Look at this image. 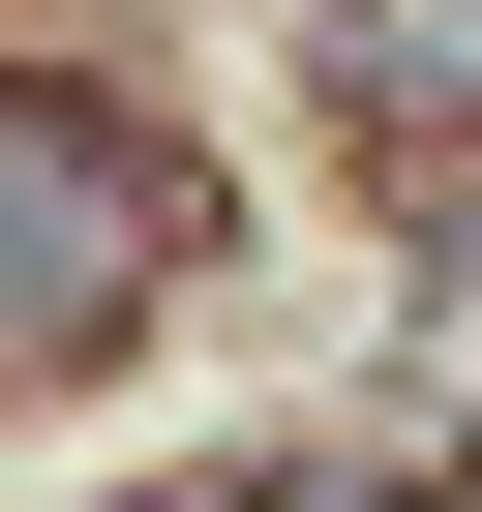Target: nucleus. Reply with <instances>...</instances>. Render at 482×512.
Masks as SVG:
<instances>
[{
	"label": "nucleus",
	"instance_id": "1",
	"mask_svg": "<svg viewBox=\"0 0 482 512\" xmlns=\"http://www.w3.org/2000/svg\"><path fill=\"white\" fill-rule=\"evenodd\" d=\"M151 241H181V181H151L91 91H0V362H91V332L151 302Z\"/></svg>",
	"mask_w": 482,
	"mask_h": 512
},
{
	"label": "nucleus",
	"instance_id": "2",
	"mask_svg": "<svg viewBox=\"0 0 482 512\" xmlns=\"http://www.w3.org/2000/svg\"><path fill=\"white\" fill-rule=\"evenodd\" d=\"M332 61H362V91H422V121H482V0H332Z\"/></svg>",
	"mask_w": 482,
	"mask_h": 512
},
{
	"label": "nucleus",
	"instance_id": "3",
	"mask_svg": "<svg viewBox=\"0 0 482 512\" xmlns=\"http://www.w3.org/2000/svg\"><path fill=\"white\" fill-rule=\"evenodd\" d=\"M272 512H362V482H272Z\"/></svg>",
	"mask_w": 482,
	"mask_h": 512
}]
</instances>
